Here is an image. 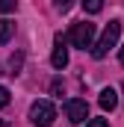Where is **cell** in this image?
<instances>
[{"mask_svg":"<svg viewBox=\"0 0 124 127\" xmlns=\"http://www.w3.org/2000/svg\"><path fill=\"white\" fill-rule=\"evenodd\" d=\"M118 35H121V21H109L106 30H103V35L92 44V56H94V59H103V56L109 53V47H115Z\"/></svg>","mask_w":124,"mask_h":127,"instance_id":"6da1fadb","label":"cell"},{"mask_svg":"<svg viewBox=\"0 0 124 127\" xmlns=\"http://www.w3.org/2000/svg\"><path fill=\"white\" fill-rule=\"evenodd\" d=\"M68 41H71L74 47H80V50L92 47V44H94V24H89V21L74 24V27H71V32H68Z\"/></svg>","mask_w":124,"mask_h":127,"instance_id":"7a4b0ae2","label":"cell"},{"mask_svg":"<svg viewBox=\"0 0 124 127\" xmlns=\"http://www.w3.org/2000/svg\"><path fill=\"white\" fill-rule=\"evenodd\" d=\"M53 118H56V106H53L50 100H35L30 106V121L35 127H50Z\"/></svg>","mask_w":124,"mask_h":127,"instance_id":"3957f363","label":"cell"},{"mask_svg":"<svg viewBox=\"0 0 124 127\" xmlns=\"http://www.w3.org/2000/svg\"><path fill=\"white\" fill-rule=\"evenodd\" d=\"M65 115H68L71 124H83L89 118V103L80 100V97H71V100H65Z\"/></svg>","mask_w":124,"mask_h":127,"instance_id":"277c9868","label":"cell"},{"mask_svg":"<svg viewBox=\"0 0 124 127\" xmlns=\"http://www.w3.org/2000/svg\"><path fill=\"white\" fill-rule=\"evenodd\" d=\"M50 65H53V68H65V65H68V47H65V38H62V35H56V38H53V53H50Z\"/></svg>","mask_w":124,"mask_h":127,"instance_id":"5b68a950","label":"cell"},{"mask_svg":"<svg viewBox=\"0 0 124 127\" xmlns=\"http://www.w3.org/2000/svg\"><path fill=\"white\" fill-rule=\"evenodd\" d=\"M97 100H100V109H106V112H112V109L118 106V92L106 86V89L100 92V97H97Z\"/></svg>","mask_w":124,"mask_h":127,"instance_id":"8992f818","label":"cell"},{"mask_svg":"<svg viewBox=\"0 0 124 127\" xmlns=\"http://www.w3.org/2000/svg\"><path fill=\"white\" fill-rule=\"evenodd\" d=\"M12 32H15V24H12L9 18H0V44H6V41L12 38Z\"/></svg>","mask_w":124,"mask_h":127,"instance_id":"52a82bcc","label":"cell"},{"mask_svg":"<svg viewBox=\"0 0 124 127\" xmlns=\"http://www.w3.org/2000/svg\"><path fill=\"white\" fill-rule=\"evenodd\" d=\"M83 3V9L89 12V15H97L100 9H103V0H80Z\"/></svg>","mask_w":124,"mask_h":127,"instance_id":"ba28073f","label":"cell"},{"mask_svg":"<svg viewBox=\"0 0 124 127\" xmlns=\"http://www.w3.org/2000/svg\"><path fill=\"white\" fill-rule=\"evenodd\" d=\"M15 6H18V0H0V15H6V12H15Z\"/></svg>","mask_w":124,"mask_h":127,"instance_id":"9c48e42d","label":"cell"},{"mask_svg":"<svg viewBox=\"0 0 124 127\" xmlns=\"http://www.w3.org/2000/svg\"><path fill=\"white\" fill-rule=\"evenodd\" d=\"M21 62H24V56H21V53H15V56H12V71H9V74H18V71H21Z\"/></svg>","mask_w":124,"mask_h":127,"instance_id":"30bf717a","label":"cell"},{"mask_svg":"<svg viewBox=\"0 0 124 127\" xmlns=\"http://www.w3.org/2000/svg\"><path fill=\"white\" fill-rule=\"evenodd\" d=\"M6 103H9V89H6V86H0V109H3Z\"/></svg>","mask_w":124,"mask_h":127,"instance_id":"8fae6325","label":"cell"},{"mask_svg":"<svg viewBox=\"0 0 124 127\" xmlns=\"http://www.w3.org/2000/svg\"><path fill=\"white\" fill-rule=\"evenodd\" d=\"M86 127H109V124H106V118H92V121H86Z\"/></svg>","mask_w":124,"mask_h":127,"instance_id":"7c38bea8","label":"cell"},{"mask_svg":"<svg viewBox=\"0 0 124 127\" xmlns=\"http://www.w3.org/2000/svg\"><path fill=\"white\" fill-rule=\"evenodd\" d=\"M56 9H59V12H68V9H71V0H56Z\"/></svg>","mask_w":124,"mask_h":127,"instance_id":"4fadbf2b","label":"cell"},{"mask_svg":"<svg viewBox=\"0 0 124 127\" xmlns=\"http://www.w3.org/2000/svg\"><path fill=\"white\" fill-rule=\"evenodd\" d=\"M118 62H124V47H121V50H118Z\"/></svg>","mask_w":124,"mask_h":127,"instance_id":"5bb4252c","label":"cell"},{"mask_svg":"<svg viewBox=\"0 0 124 127\" xmlns=\"http://www.w3.org/2000/svg\"><path fill=\"white\" fill-rule=\"evenodd\" d=\"M0 127H9V124H6V121H0Z\"/></svg>","mask_w":124,"mask_h":127,"instance_id":"9a60e30c","label":"cell"},{"mask_svg":"<svg viewBox=\"0 0 124 127\" xmlns=\"http://www.w3.org/2000/svg\"><path fill=\"white\" fill-rule=\"evenodd\" d=\"M0 74H3V71H0Z\"/></svg>","mask_w":124,"mask_h":127,"instance_id":"2e32d148","label":"cell"}]
</instances>
